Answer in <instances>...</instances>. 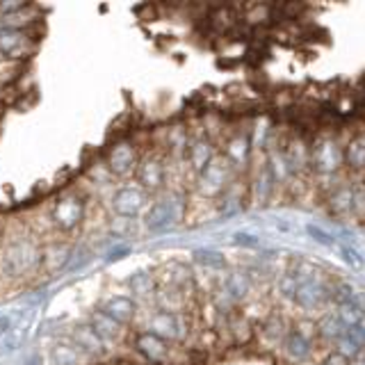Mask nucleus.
Wrapping results in <instances>:
<instances>
[{"label": "nucleus", "instance_id": "21", "mask_svg": "<svg viewBox=\"0 0 365 365\" xmlns=\"http://www.w3.org/2000/svg\"><path fill=\"white\" fill-rule=\"evenodd\" d=\"M279 185L274 182L272 174H269V169L265 167V163H262L258 167V171L254 174V180H251V197L256 199V203L260 205H267L269 199H272V194L274 190H277Z\"/></svg>", "mask_w": 365, "mask_h": 365}, {"label": "nucleus", "instance_id": "11", "mask_svg": "<svg viewBox=\"0 0 365 365\" xmlns=\"http://www.w3.org/2000/svg\"><path fill=\"white\" fill-rule=\"evenodd\" d=\"M144 205H146V190H142V187L125 185V187L114 192L112 208H114V212H117V215L125 217V220H130V217L140 215Z\"/></svg>", "mask_w": 365, "mask_h": 365}, {"label": "nucleus", "instance_id": "34", "mask_svg": "<svg viewBox=\"0 0 365 365\" xmlns=\"http://www.w3.org/2000/svg\"><path fill=\"white\" fill-rule=\"evenodd\" d=\"M351 365H365V356H363V359H359L356 363H351Z\"/></svg>", "mask_w": 365, "mask_h": 365}, {"label": "nucleus", "instance_id": "10", "mask_svg": "<svg viewBox=\"0 0 365 365\" xmlns=\"http://www.w3.org/2000/svg\"><path fill=\"white\" fill-rule=\"evenodd\" d=\"M345 171L351 178L365 176V130L351 133L345 140Z\"/></svg>", "mask_w": 365, "mask_h": 365}, {"label": "nucleus", "instance_id": "30", "mask_svg": "<svg viewBox=\"0 0 365 365\" xmlns=\"http://www.w3.org/2000/svg\"><path fill=\"white\" fill-rule=\"evenodd\" d=\"M76 338H78V345H80V347H85L87 351H98L101 340H98V336L94 334V331H91V327L80 329L78 334H76Z\"/></svg>", "mask_w": 365, "mask_h": 365}, {"label": "nucleus", "instance_id": "23", "mask_svg": "<svg viewBox=\"0 0 365 365\" xmlns=\"http://www.w3.org/2000/svg\"><path fill=\"white\" fill-rule=\"evenodd\" d=\"M103 313H108L114 322L119 324H128L130 319L135 317V302L128 299V297H114V299H110L106 304V308H103Z\"/></svg>", "mask_w": 365, "mask_h": 365}, {"label": "nucleus", "instance_id": "35", "mask_svg": "<svg viewBox=\"0 0 365 365\" xmlns=\"http://www.w3.org/2000/svg\"><path fill=\"white\" fill-rule=\"evenodd\" d=\"M315 365H324V363H322V361H317V363H315Z\"/></svg>", "mask_w": 365, "mask_h": 365}, {"label": "nucleus", "instance_id": "24", "mask_svg": "<svg viewBox=\"0 0 365 365\" xmlns=\"http://www.w3.org/2000/svg\"><path fill=\"white\" fill-rule=\"evenodd\" d=\"M91 331L98 336V340H103V342H112V340H117L119 338V331H121V327H119V322H114V319L108 315V313H96L94 315V327H91Z\"/></svg>", "mask_w": 365, "mask_h": 365}, {"label": "nucleus", "instance_id": "31", "mask_svg": "<svg viewBox=\"0 0 365 365\" xmlns=\"http://www.w3.org/2000/svg\"><path fill=\"white\" fill-rule=\"evenodd\" d=\"M306 233L311 235V240H315L317 245H322V247H334L336 245V237L334 235H329L324 228H319L315 224H308L306 226Z\"/></svg>", "mask_w": 365, "mask_h": 365}, {"label": "nucleus", "instance_id": "25", "mask_svg": "<svg viewBox=\"0 0 365 365\" xmlns=\"http://www.w3.org/2000/svg\"><path fill=\"white\" fill-rule=\"evenodd\" d=\"M297 288H299V279H297V274L292 267L283 269L277 279V294L285 304H292L294 302V294H297Z\"/></svg>", "mask_w": 365, "mask_h": 365}, {"label": "nucleus", "instance_id": "6", "mask_svg": "<svg viewBox=\"0 0 365 365\" xmlns=\"http://www.w3.org/2000/svg\"><path fill=\"white\" fill-rule=\"evenodd\" d=\"M39 260H41V251L34 247L30 240H21V242L7 247L3 265L9 274H26L37 265Z\"/></svg>", "mask_w": 365, "mask_h": 365}, {"label": "nucleus", "instance_id": "16", "mask_svg": "<svg viewBox=\"0 0 365 365\" xmlns=\"http://www.w3.org/2000/svg\"><path fill=\"white\" fill-rule=\"evenodd\" d=\"M215 155H217V151H215V144L210 142V137L201 135V137H194V140L187 142L185 158L197 174H201V171L205 169V165H208Z\"/></svg>", "mask_w": 365, "mask_h": 365}, {"label": "nucleus", "instance_id": "22", "mask_svg": "<svg viewBox=\"0 0 365 365\" xmlns=\"http://www.w3.org/2000/svg\"><path fill=\"white\" fill-rule=\"evenodd\" d=\"M137 349H140L144 356L148 361H153V363H163L169 356V342H165L163 338L153 336L151 331L137 338Z\"/></svg>", "mask_w": 365, "mask_h": 365}, {"label": "nucleus", "instance_id": "4", "mask_svg": "<svg viewBox=\"0 0 365 365\" xmlns=\"http://www.w3.org/2000/svg\"><path fill=\"white\" fill-rule=\"evenodd\" d=\"M233 174H235L233 165L224 158V153H217L199 174V192L205 199L220 197V194L231 185Z\"/></svg>", "mask_w": 365, "mask_h": 365}, {"label": "nucleus", "instance_id": "32", "mask_svg": "<svg viewBox=\"0 0 365 365\" xmlns=\"http://www.w3.org/2000/svg\"><path fill=\"white\" fill-rule=\"evenodd\" d=\"M340 258L345 260L349 267H354V269H361L365 265V260H363V256L359 254V251L347 247V245H340Z\"/></svg>", "mask_w": 365, "mask_h": 365}, {"label": "nucleus", "instance_id": "28", "mask_svg": "<svg viewBox=\"0 0 365 365\" xmlns=\"http://www.w3.org/2000/svg\"><path fill=\"white\" fill-rule=\"evenodd\" d=\"M354 215L365 222V176L354 178Z\"/></svg>", "mask_w": 365, "mask_h": 365}, {"label": "nucleus", "instance_id": "15", "mask_svg": "<svg viewBox=\"0 0 365 365\" xmlns=\"http://www.w3.org/2000/svg\"><path fill=\"white\" fill-rule=\"evenodd\" d=\"M148 327H151V334L163 338L165 342L169 340H180L182 336H185V327H182V319L178 313H169V311H158L151 322H148Z\"/></svg>", "mask_w": 365, "mask_h": 365}, {"label": "nucleus", "instance_id": "12", "mask_svg": "<svg viewBox=\"0 0 365 365\" xmlns=\"http://www.w3.org/2000/svg\"><path fill=\"white\" fill-rule=\"evenodd\" d=\"M345 322L338 317L334 308H327V311L315 319V340L324 342L327 347L334 349V345L340 340V336L345 334Z\"/></svg>", "mask_w": 365, "mask_h": 365}, {"label": "nucleus", "instance_id": "29", "mask_svg": "<svg viewBox=\"0 0 365 365\" xmlns=\"http://www.w3.org/2000/svg\"><path fill=\"white\" fill-rule=\"evenodd\" d=\"M53 356H55L57 365H76L78 363V349L73 345H60V347H55Z\"/></svg>", "mask_w": 365, "mask_h": 365}, {"label": "nucleus", "instance_id": "9", "mask_svg": "<svg viewBox=\"0 0 365 365\" xmlns=\"http://www.w3.org/2000/svg\"><path fill=\"white\" fill-rule=\"evenodd\" d=\"M180 217V205L176 199H160L151 205L146 215V228L151 233H163L171 228Z\"/></svg>", "mask_w": 365, "mask_h": 365}, {"label": "nucleus", "instance_id": "18", "mask_svg": "<svg viewBox=\"0 0 365 365\" xmlns=\"http://www.w3.org/2000/svg\"><path fill=\"white\" fill-rule=\"evenodd\" d=\"M137 178L142 182V190H158L165 182V163L158 155H146L140 169H137Z\"/></svg>", "mask_w": 365, "mask_h": 365}, {"label": "nucleus", "instance_id": "5", "mask_svg": "<svg viewBox=\"0 0 365 365\" xmlns=\"http://www.w3.org/2000/svg\"><path fill=\"white\" fill-rule=\"evenodd\" d=\"M324 208L331 217H338V220L354 215V178L336 180L329 187L324 197Z\"/></svg>", "mask_w": 365, "mask_h": 365}, {"label": "nucleus", "instance_id": "27", "mask_svg": "<svg viewBox=\"0 0 365 365\" xmlns=\"http://www.w3.org/2000/svg\"><path fill=\"white\" fill-rule=\"evenodd\" d=\"M130 288L135 294L146 297V294L155 292V279L148 272H135L130 277Z\"/></svg>", "mask_w": 365, "mask_h": 365}, {"label": "nucleus", "instance_id": "20", "mask_svg": "<svg viewBox=\"0 0 365 365\" xmlns=\"http://www.w3.org/2000/svg\"><path fill=\"white\" fill-rule=\"evenodd\" d=\"M334 311L338 313V317L342 319V322H345V327L363 324L365 322V294L359 290L351 299L334 306Z\"/></svg>", "mask_w": 365, "mask_h": 365}, {"label": "nucleus", "instance_id": "14", "mask_svg": "<svg viewBox=\"0 0 365 365\" xmlns=\"http://www.w3.org/2000/svg\"><path fill=\"white\" fill-rule=\"evenodd\" d=\"M83 215H85L83 199H80L78 194H68V197H62L60 201L55 203L53 220L60 228L68 231V228H73L80 220H83Z\"/></svg>", "mask_w": 365, "mask_h": 365}, {"label": "nucleus", "instance_id": "26", "mask_svg": "<svg viewBox=\"0 0 365 365\" xmlns=\"http://www.w3.org/2000/svg\"><path fill=\"white\" fill-rule=\"evenodd\" d=\"M194 262L205 269H226V256L215 249H197L194 251Z\"/></svg>", "mask_w": 365, "mask_h": 365}, {"label": "nucleus", "instance_id": "1", "mask_svg": "<svg viewBox=\"0 0 365 365\" xmlns=\"http://www.w3.org/2000/svg\"><path fill=\"white\" fill-rule=\"evenodd\" d=\"M292 269L299 279L292 306L299 308L302 313H324L331 306V281H327V277L313 262L306 260H299L292 265Z\"/></svg>", "mask_w": 365, "mask_h": 365}, {"label": "nucleus", "instance_id": "2", "mask_svg": "<svg viewBox=\"0 0 365 365\" xmlns=\"http://www.w3.org/2000/svg\"><path fill=\"white\" fill-rule=\"evenodd\" d=\"M342 148H345V140L336 128H319L311 137V174L336 182L340 171H345Z\"/></svg>", "mask_w": 365, "mask_h": 365}, {"label": "nucleus", "instance_id": "8", "mask_svg": "<svg viewBox=\"0 0 365 365\" xmlns=\"http://www.w3.org/2000/svg\"><path fill=\"white\" fill-rule=\"evenodd\" d=\"M251 151H254V144H251L249 130H235L233 135L226 137L222 153L235 171H245L251 163Z\"/></svg>", "mask_w": 365, "mask_h": 365}, {"label": "nucleus", "instance_id": "13", "mask_svg": "<svg viewBox=\"0 0 365 365\" xmlns=\"http://www.w3.org/2000/svg\"><path fill=\"white\" fill-rule=\"evenodd\" d=\"M336 351H340L347 361L356 363L359 359L365 356V322L347 327L345 334L340 336V340L334 345Z\"/></svg>", "mask_w": 365, "mask_h": 365}, {"label": "nucleus", "instance_id": "3", "mask_svg": "<svg viewBox=\"0 0 365 365\" xmlns=\"http://www.w3.org/2000/svg\"><path fill=\"white\" fill-rule=\"evenodd\" d=\"M315 329L306 331L304 324H290L288 334L283 336L281 340V354L285 363L290 365H306L311 363L315 356Z\"/></svg>", "mask_w": 365, "mask_h": 365}, {"label": "nucleus", "instance_id": "17", "mask_svg": "<svg viewBox=\"0 0 365 365\" xmlns=\"http://www.w3.org/2000/svg\"><path fill=\"white\" fill-rule=\"evenodd\" d=\"M108 165L110 169L114 171V174H128V171L137 165V148L133 142L123 140V142H117L112 146V151L108 155Z\"/></svg>", "mask_w": 365, "mask_h": 365}, {"label": "nucleus", "instance_id": "33", "mask_svg": "<svg viewBox=\"0 0 365 365\" xmlns=\"http://www.w3.org/2000/svg\"><path fill=\"white\" fill-rule=\"evenodd\" d=\"M235 245H242V247H256L258 245V237L251 235V233H235Z\"/></svg>", "mask_w": 365, "mask_h": 365}, {"label": "nucleus", "instance_id": "19", "mask_svg": "<svg viewBox=\"0 0 365 365\" xmlns=\"http://www.w3.org/2000/svg\"><path fill=\"white\" fill-rule=\"evenodd\" d=\"M34 41L28 37L23 30H0V53L3 55H14V57H21V55H28L32 51Z\"/></svg>", "mask_w": 365, "mask_h": 365}, {"label": "nucleus", "instance_id": "7", "mask_svg": "<svg viewBox=\"0 0 365 365\" xmlns=\"http://www.w3.org/2000/svg\"><path fill=\"white\" fill-rule=\"evenodd\" d=\"M251 288H254V281H251L249 272H242V269L228 272L222 283V302H220L222 311H228V308H233L235 304L245 302L251 294Z\"/></svg>", "mask_w": 365, "mask_h": 365}]
</instances>
